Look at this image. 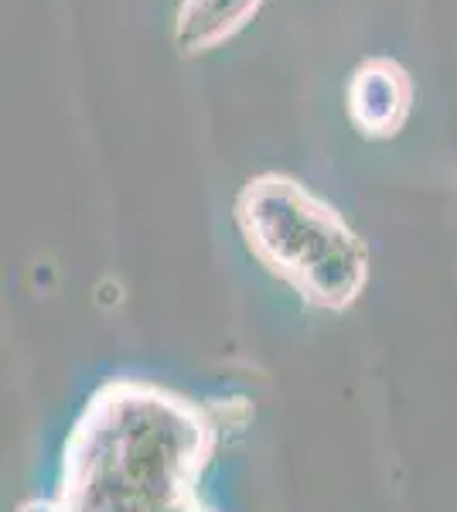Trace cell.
Returning a JSON list of instances; mask_svg holds the SVG:
<instances>
[{
	"instance_id": "obj_1",
	"label": "cell",
	"mask_w": 457,
	"mask_h": 512,
	"mask_svg": "<svg viewBox=\"0 0 457 512\" xmlns=\"http://www.w3.org/2000/svg\"><path fill=\"white\" fill-rule=\"evenodd\" d=\"M249 243L284 277L321 304H342L365 280V250L324 205L294 181H256L243 195Z\"/></svg>"
},
{
	"instance_id": "obj_2",
	"label": "cell",
	"mask_w": 457,
	"mask_h": 512,
	"mask_svg": "<svg viewBox=\"0 0 457 512\" xmlns=\"http://www.w3.org/2000/svg\"><path fill=\"white\" fill-rule=\"evenodd\" d=\"M352 117L369 134H393L410 106V82L393 62H369L352 79Z\"/></svg>"
},
{
	"instance_id": "obj_3",
	"label": "cell",
	"mask_w": 457,
	"mask_h": 512,
	"mask_svg": "<svg viewBox=\"0 0 457 512\" xmlns=\"http://www.w3.org/2000/svg\"><path fill=\"white\" fill-rule=\"evenodd\" d=\"M256 7L260 0H185L174 24V41L181 52H205L243 28Z\"/></svg>"
}]
</instances>
